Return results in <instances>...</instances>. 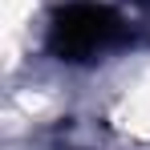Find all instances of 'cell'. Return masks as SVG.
Returning a JSON list of instances; mask_svg holds the SVG:
<instances>
[{
	"label": "cell",
	"mask_w": 150,
	"mask_h": 150,
	"mask_svg": "<svg viewBox=\"0 0 150 150\" xmlns=\"http://www.w3.org/2000/svg\"><path fill=\"white\" fill-rule=\"evenodd\" d=\"M118 12L105 8V4H89V0H77L69 8H61L53 16L49 28V49L65 61H81L89 53L105 49L114 37H118Z\"/></svg>",
	"instance_id": "1"
}]
</instances>
